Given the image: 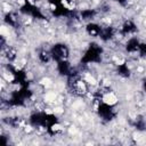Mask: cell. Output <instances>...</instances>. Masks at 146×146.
<instances>
[{
  "instance_id": "cell-4",
  "label": "cell",
  "mask_w": 146,
  "mask_h": 146,
  "mask_svg": "<svg viewBox=\"0 0 146 146\" xmlns=\"http://www.w3.org/2000/svg\"><path fill=\"white\" fill-rule=\"evenodd\" d=\"M50 131L51 132H55V133H62L65 131V125L59 123V122H56L54 124H51L50 127Z\"/></svg>"
},
{
  "instance_id": "cell-3",
  "label": "cell",
  "mask_w": 146,
  "mask_h": 146,
  "mask_svg": "<svg viewBox=\"0 0 146 146\" xmlns=\"http://www.w3.org/2000/svg\"><path fill=\"white\" fill-rule=\"evenodd\" d=\"M38 83H39L41 87H43L44 89H49L50 87L54 86V81H52L49 76H43V78H41Z\"/></svg>"
},
{
  "instance_id": "cell-1",
  "label": "cell",
  "mask_w": 146,
  "mask_h": 146,
  "mask_svg": "<svg viewBox=\"0 0 146 146\" xmlns=\"http://www.w3.org/2000/svg\"><path fill=\"white\" fill-rule=\"evenodd\" d=\"M100 100L106 106H114L119 103V97L113 91H104L100 96Z\"/></svg>"
},
{
  "instance_id": "cell-2",
  "label": "cell",
  "mask_w": 146,
  "mask_h": 146,
  "mask_svg": "<svg viewBox=\"0 0 146 146\" xmlns=\"http://www.w3.org/2000/svg\"><path fill=\"white\" fill-rule=\"evenodd\" d=\"M1 78H2L5 81H7L8 84H10V83H13V82L15 81V75H14V73H11L10 71H6L5 67H2V74H1Z\"/></svg>"
}]
</instances>
